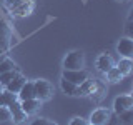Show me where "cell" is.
Masks as SVG:
<instances>
[{
  "label": "cell",
  "instance_id": "obj_25",
  "mask_svg": "<svg viewBox=\"0 0 133 125\" xmlns=\"http://www.w3.org/2000/svg\"><path fill=\"white\" fill-rule=\"evenodd\" d=\"M88 122H87L85 118H82V117H75V118L70 120V123L68 125H87Z\"/></svg>",
  "mask_w": 133,
  "mask_h": 125
},
{
  "label": "cell",
  "instance_id": "obj_31",
  "mask_svg": "<svg viewBox=\"0 0 133 125\" xmlns=\"http://www.w3.org/2000/svg\"><path fill=\"white\" fill-rule=\"evenodd\" d=\"M2 90H3V87H2V85H0V92H2Z\"/></svg>",
  "mask_w": 133,
  "mask_h": 125
},
{
  "label": "cell",
  "instance_id": "obj_9",
  "mask_svg": "<svg viewBox=\"0 0 133 125\" xmlns=\"http://www.w3.org/2000/svg\"><path fill=\"white\" fill-rule=\"evenodd\" d=\"M7 108H8V112H10V115H12L10 120H14L17 125L23 123L25 120H27V115H25V112L22 110V107H20V102H18V100H15L14 103H10Z\"/></svg>",
  "mask_w": 133,
  "mask_h": 125
},
{
  "label": "cell",
  "instance_id": "obj_16",
  "mask_svg": "<svg viewBox=\"0 0 133 125\" xmlns=\"http://www.w3.org/2000/svg\"><path fill=\"white\" fill-rule=\"evenodd\" d=\"M15 100H18V95L17 93H12V92H8L5 89L0 92V107H8L10 103H14Z\"/></svg>",
  "mask_w": 133,
  "mask_h": 125
},
{
  "label": "cell",
  "instance_id": "obj_1",
  "mask_svg": "<svg viewBox=\"0 0 133 125\" xmlns=\"http://www.w3.org/2000/svg\"><path fill=\"white\" fill-rule=\"evenodd\" d=\"M85 67V53L82 50H72L63 58L65 70H82Z\"/></svg>",
  "mask_w": 133,
  "mask_h": 125
},
{
  "label": "cell",
  "instance_id": "obj_30",
  "mask_svg": "<svg viewBox=\"0 0 133 125\" xmlns=\"http://www.w3.org/2000/svg\"><path fill=\"white\" fill-rule=\"evenodd\" d=\"M118 2H128V0H118Z\"/></svg>",
  "mask_w": 133,
  "mask_h": 125
},
{
  "label": "cell",
  "instance_id": "obj_10",
  "mask_svg": "<svg viewBox=\"0 0 133 125\" xmlns=\"http://www.w3.org/2000/svg\"><path fill=\"white\" fill-rule=\"evenodd\" d=\"M42 105V102L38 98H30V100H22L20 102V107H22V110L25 112V115H33V114H37V110L40 108Z\"/></svg>",
  "mask_w": 133,
  "mask_h": 125
},
{
  "label": "cell",
  "instance_id": "obj_13",
  "mask_svg": "<svg viewBox=\"0 0 133 125\" xmlns=\"http://www.w3.org/2000/svg\"><path fill=\"white\" fill-rule=\"evenodd\" d=\"M25 82H27V78H25L22 73H18V75H17V77L14 78V80H10L5 87H3V89L8 90V92H12V93H18L20 89L23 87V83H25Z\"/></svg>",
  "mask_w": 133,
  "mask_h": 125
},
{
  "label": "cell",
  "instance_id": "obj_6",
  "mask_svg": "<svg viewBox=\"0 0 133 125\" xmlns=\"http://www.w3.org/2000/svg\"><path fill=\"white\" fill-rule=\"evenodd\" d=\"M133 107V97L131 95H118L113 102V112L115 115L123 114L125 110H130Z\"/></svg>",
  "mask_w": 133,
  "mask_h": 125
},
{
  "label": "cell",
  "instance_id": "obj_24",
  "mask_svg": "<svg viewBox=\"0 0 133 125\" xmlns=\"http://www.w3.org/2000/svg\"><path fill=\"white\" fill-rule=\"evenodd\" d=\"M12 115L10 112H8L7 107H0V122H7V120H10Z\"/></svg>",
  "mask_w": 133,
  "mask_h": 125
},
{
  "label": "cell",
  "instance_id": "obj_11",
  "mask_svg": "<svg viewBox=\"0 0 133 125\" xmlns=\"http://www.w3.org/2000/svg\"><path fill=\"white\" fill-rule=\"evenodd\" d=\"M113 65H115L113 64V58L108 55V53H102V55H98V58H97V70H98V72L105 73Z\"/></svg>",
  "mask_w": 133,
  "mask_h": 125
},
{
  "label": "cell",
  "instance_id": "obj_12",
  "mask_svg": "<svg viewBox=\"0 0 133 125\" xmlns=\"http://www.w3.org/2000/svg\"><path fill=\"white\" fill-rule=\"evenodd\" d=\"M18 100L22 102V100H30V98H35V87H33V82L27 80L23 83V87L20 89L18 93Z\"/></svg>",
  "mask_w": 133,
  "mask_h": 125
},
{
  "label": "cell",
  "instance_id": "obj_15",
  "mask_svg": "<svg viewBox=\"0 0 133 125\" xmlns=\"http://www.w3.org/2000/svg\"><path fill=\"white\" fill-rule=\"evenodd\" d=\"M60 89L63 90V93L70 95V97H77V95H78V85H75V83L65 80V78L60 80Z\"/></svg>",
  "mask_w": 133,
  "mask_h": 125
},
{
  "label": "cell",
  "instance_id": "obj_21",
  "mask_svg": "<svg viewBox=\"0 0 133 125\" xmlns=\"http://www.w3.org/2000/svg\"><path fill=\"white\" fill-rule=\"evenodd\" d=\"M105 93H107V92H105V87H103L102 83H98V82H97V89L93 90V93H91L90 97H91V100H93V102H97V103H98V102H102V100H103Z\"/></svg>",
  "mask_w": 133,
  "mask_h": 125
},
{
  "label": "cell",
  "instance_id": "obj_22",
  "mask_svg": "<svg viewBox=\"0 0 133 125\" xmlns=\"http://www.w3.org/2000/svg\"><path fill=\"white\" fill-rule=\"evenodd\" d=\"M118 120H120V125H131L133 123V112H131V108L130 110H125L123 114H120Z\"/></svg>",
  "mask_w": 133,
  "mask_h": 125
},
{
  "label": "cell",
  "instance_id": "obj_17",
  "mask_svg": "<svg viewBox=\"0 0 133 125\" xmlns=\"http://www.w3.org/2000/svg\"><path fill=\"white\" fill-rule=\"evenodd\" d=\"M115 67L120 70V73H122L123 77H127V75H130V73H131L133 62H131V58H122V60H120Z\"/></svg>",
  "mask_w": 133,
  "mask_h": 125
},
{
  "label": "cell",
  "instance_id": "obj_7",
  "mask_svg": "<svg viewBox=\"0 0 133 125\" xmlns=\"http://www.w3.org/2000/svg\"><path fill=\"white\" fill-rule=\"evenodd\" d=\"M111 112L108 108H97V110L91 112L90 118H88V123L90 125H105L110 118Z\"/></svg>",
  "mask_w": 133,
  "mask_h": 125
},
{
  "label": "cell",
  "instance_id": "obj_8",
  "mask_svg": "<svg viewBox=\"0 0 133 125\" xmlns=\"http://www.w3.org/2000/svg\"><path fill=\"white\" fill-rule=\"evenodd\" d=\"M116 52L122 55V58H131L133 57V40L130 37H123L116 43Z\"/></svg>",
  "mask_w": 133,
  "mask_h": 125
},
{
  "label": "cell",
  "instance_id": "obj_26",
  "mask_svg": "<svg viewBox=\"0 0 133 125\" xmlns=\"http://www.w3.org/2000/svg\"><path fill=\"white\" fill-rule=\"evenodd\" d=\"M105 125H120V120H118V115H110V118H108V122Z\"/></svg>",
  "mask_w": 133,
  "mask_h": 125
},
{
  "label": "cell",
  "instance_id": "obj_28",
  "mask_svg": "<svg viewBox=\"0 0 133 125\" xmlns=\"http://www.w3.org/2000/svg\"><path fill=\"white\" fill-rule=\"evenodd\" d=\"M45 125H58V123L53 122V120H47V123H45Z\"/></svg>",
  "mask_w": 133,
  "mask_h": 125
},
{
  "label": "cell",
  "instance_id": "obj_29",
  "mask_svg": "<svg viewBox=\"0 0 133 125\" xmlns=\"http://www.w3.org/2000/svg\"><path fill=\"white\" fill-rule=\"evenodd\" d=\"M3 57H5V52H3V50H0V60H2Z\"/></svg>",
  "mask_w": 133,
  "mask_h": 125
},
{
  "label": "cell",
  "instance_id": "obj_5",
  "mask_svg": "<svg viewBox=\"0 0 133 125\" xmlns=\"http://www.w3.org/2000/svg\"><path fill=\"white\" fill-rule=\"evenodd\" d=\"M33 10H35V0H23L18 7L10 12V15L14 18H23V17L30 15Z\"/></svg>",
  "mask_w": 133,
  "mask_h": 125
},
{
  "label": "cell",
  "instance_id": "obj_20",
  "mask_svg": "<svg viewBox=\"0 0 133 125\" xmlns=\"http://www.w3.org/2000/svg\"><path fill=\"white\" fill-rule=\"evenodd\" d=\"M20 73V70L18 68H15V70H10V72H5V73H0V85L2 87H5L10 80H14V78L17 77V75Z\"/></svg>",
  "mask_w": 133,
  "mask_h": 125
},
{
  "label": "cell",
  "instance_id": "obj_2",
  "mask_svg": "<svg viewBox=\"0 0 133 125\" xmlns=\"http://www.w3.org/2000/svg\"><path fill=\"white\" fill-rule=\"evenodd\" d=\"M33 87H35V98L40 102H47L53 95V85L45 78H37L33 80Z\"/></svg>",
  "mask_w": 133,
  "mask_h": 125
},
{
  "label": "cell",
  "instance_id": "obj_14",
  "mask_svg": "<svg viewBox=\"0 0 133 125\" xmlns=\"http://www.w3.org/2000/svg\"><path fill=\"white\" fill-rule=\"evenodd\" d=\"M95 89H97V80L87 78V80H83L80 85H78V95H82V97H85V95H91Z\"/></svg>",
  "mask_w": 133,
  "mask_h": 125
},
{
  "label": "cell",
  "instance_id": "obj_4",
  "mask_svg": "<svg viewBox=\"0 0 133 125\" xmlns=\"http://www.w3.org/2000/svg\"><path fill=\"white\" fill-rule=\"evenodd\" d=\"M62 78H65V80L75 83V85H80L83 80L88 78V72H87L85 68H82V70H65L63 68V72H62Z\"/></svg>",
  "mask_w": 133,
  "mask_h": 125
},
{
  "label": "cell",
  "instance_id": "obj_23",
  "mask_svg": "<svg viewBox=\"0 0 133 125\" xmlns=\"http://www.w3.org/2000/svg\"><path fill=\"white\" fill-rule=\"evenodd\" d=\"M22 2H23V0H3V5H5V8H7L8 12H12L14 8L18 7Z\"/></svg>",
  "mask_w": 133,
  "mask_h": 125
},
{
  "label": "cell",
  "instance_id": "obj_18",
  "mask_svg": "<svg viewBox=\"0 0 133 125\" xmlns=\"http://www.w3.org/2000/svg\"><path fill=\"white\" fill-rule=\"evenodd\" d=\"M105 77H107V82H110V83H116V82H120V80L123 78V75L120 73V70L113 65L110 70H108V72H105Z\"/></svg>",
  "mask_w": 133,
  "mask_h": 125
},
{
  "label": "cell",
  "instance_id": "obj_32",
  "mask_svg": "<svg viewBox=\"0 0 133 125\" xmlns=\"http://www.w3.org/2000/svg\"><path fill=\"white\" fill-rule=\"evenodd\" d=\"M87 125H90V123H87Z\"/></svg>",
  "mask_w": 133,
  "mask_h": 125
},
{
  "label": "cell",
  "instance_id": "obj_3",
  "mask_svg": "<svg viewBox=\"0 0 133 125\" xmlns=\"http://www.w3.org/2000/svg\"><path fill=\"white\" fill-rule=\"evenodd\" d=\"M12 42V27L7 20L0 18V50L7 52Z\"/></svg>",
  "mask_w": 133,
  "mask_h": 125
},
{
  "label": "cell",
  "instance_id": "obj_27",
  "mask_svg": "<svg viewBox=\"0 0 133 125\" xmlns=\"http://www.w3.org/2000/svg\"><path fill=\"white\" fill-rule=\"evenodd\" d=\"M47 123V118H42V117H38V118H35V120H32L30 125H45Z\"/></svg>",
  "mask_w": 133,
  "mask_h": 125
},
{
  "label": "cell",
  "instance_id": "obj_19",
  "mask_svg": "<svg viewBox=\"0 0 133 125\" xmlns=\"http://www.w3.org/2000/svg\"><path fill=\"white\" fill-rule=\"evenodd\" d=\"M18 68V67L15 65L14 60H10V58L3 57L2 60H0V73H5V72H10V70H15Z\"/></svg>",
  "mask_w": 133,
  "mask_h": 125
}]
</instances>
